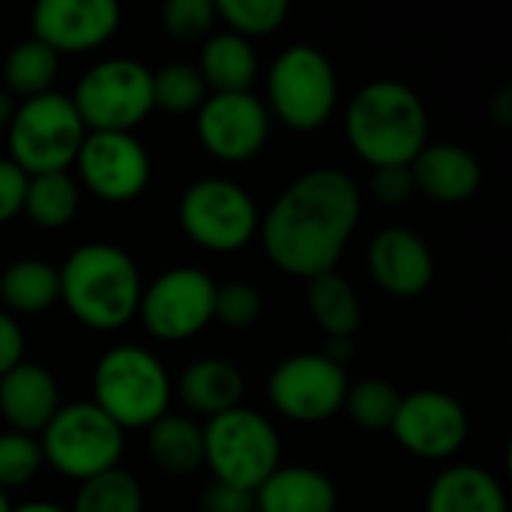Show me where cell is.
Masks as SVG:
<instances>
[{
    "label": "cell",
    "mask_w": 512,
    "mask_h": 512,
    "mask_svg": "<svg viewBox=\"0 0 512 512\" xmlns=\"http://www.w3.org/2000/svg\"><path fill=\"white\" fill-rule=\"evenodd\" d=\"M15 96L9 93V90H3L0 87V129H9V123H12V117H15Z\"/></svg>",
    "instance_id": "42"
},
{
    "label": "cell",
    "mask_w": 512,
    "mask_h": 512,
    "mask_svg": "<svg viewBox=\"0 0 512 512\" xmlns=\"http://www.w3.org/2000/svg\"><path fill=\"white\" fill-rule=\"evenodd\" d=\"M198 72L213 93H246L258 78V54L249 39L222 30L204 42Z\"/></svg>",
    "instance_id": "23"
},
{
    "label": "cell",
    "mask_w": 512,
    "mask_h": 512,
    "mask_svg": "<svg viewBox=\"0 0 512 512\" xmlns=\"http://www.w3.org/2000/svg\"><path fill=\"white\" fill-rule=\"evenodd\" d=\"M180 399L198 417H219L243 402V375L225 357H201L189 363L180 375Z\"/></svg>",
    "instance_id": "22"
},
{
    "label": "cell",
    "mask_w": 512,
    "mask_h": 512,
    "mask_svg": "<svg viewBox=\"0 0 512 512\" xmlns=\"http://www.w3.org/2000/svg\"><path fill=\"white\" fill-rule=\"evenodd\" d=\"M180 228L207 252L228 255L252 243L261 225V213L252 195L228 177H201L180 195Z\"/></svg>",
    "instance_id": "10"
},
{
    "label": "cell",
    "mask_w": 512,
    "mask_h": 512,
    "mask_svg": "<svg viewBox=\"0 0 512 512\" xmlns=\"http://www.w3.org/2000/svg\"><path fill=\"white\" fill-rule=\"evenodd\" d=\"M345 135L354 153L372 168L411 165L429 144V114L417 90L393 78H378L351 96Z\"/></svg>",
    "instance_id": "2"
},
{
    "label": "cell",
    "mask_w": 512,
    "mask_h": 512,
    "mask_svg": "<svg viewBox=\"0 0 512 512\" xmlns=\"http://www.w3.org/2000/svg\"><path fill=\"white\" fill-rule=\"evenodd\" d=\"M306 306H309L312 321L327 333V339L333 336L354 339V333L360 330V321H363L360 297L354 285L336 270L306 282Z\"/></svg>",
    "instance_id": "26"
},
{
    "label": "cell",
    "mask_w": 512,
    "mask_h": 512,
    "mask_svg": "<svg viewBox=\"0 0 512 512\" xmlns=\"http://www.w3.org/2000/svg\"><path fill=\"white\" fill-rule=\"evenodd\" d=\"M12 512H66L57 504H48V501H33V504H21V507H12Z\"/></svg>",
    "instance_id": "43"
},
{
    "label": "cell",
    "mask_w": 512,
    "mask_h": 512,
    "mask_svg": "<svg viewBox=\"0 0 512 512\" xmlns=\"http://www.w3.org/2000/svg\"><path fill=\"white\" fill-rule=\"evenodd\" d=\"M123 435L126 432L93 402H72L57 408L36 441L45 465L84 483L117 468L123 456Z\"/></svg>",
    "instance_id": "8"
},
{
    "label": "cell",
    "mask_w": 512,
    "mask_h": 512,
    "mask_svg": "<svg viewBox=\"0 0 512 512\" xmlns=\"http://www.w3.org/2000/svg\"><path fill=\"white\" fill-rule=\"evenodd\" d=\"M426 512H510V504L492 471L480 465H450L432 480Z\"/></svg>",
    "instance_id": "21"
},
{
    "label": "cell",
    "mask_w": 512,
    "mask_h": 512,
    "mask_svg": "<svg viewBox=\"0 0 512 512\" xmlns=\"http://www.w3.org/2000/svg\"><path fill=\"white\" fill-rule=\"evenodd\" d=\"M204 465L216 483L252 492L282 468V441L273 423L252 408H231L207 420Z\"/></svg>",
    "instance_id": "5"
},
{
    "label": "cell",
    "mask_w": 512,
    "mask_h": 512,
    "mask_svg": "<svg viewBox=\"0 0 512 512\" xmlns=\"http://www.w3.org/2000/svg\"><path fill=\"white\" fill-rule=\"evenodd\" d=\"M366 261L375 285L399 300L420 297L435 279V255L429 243L405 225L378 231L369 243Z\"/></svg>",
    "instance_id": "17"
},
{
    "label": "cell",
    "mask_w": 512,
    "mask_h": 512,
    "mask_svg": "<svg viewBox=\"0 0 512 512\" xmlns=\"http://www.w3.org/2000/svg\"><path fill=\"white\" fill-rule=\"evenodd\" d=\"M78 183L69 177V171L60 174H36L27 177V192H24V207L21 213L45 228V231H57L66 228L75 213H78Z\"/></svg>",
    "instance_id": "27"
},
{
    "label": "cell",
    "mask_w": 512,
    "mask_h": 512,
    "mask_svg": "<svg viewBox=\"0 0 512 512\" xmlns=\"http://www.w3.org/2000/svg\"><path fill=\"white\" fill-rule=\"evenodd\" d=\"M114 0H42L30 12L33 39L60 54H81L105 45L120 27Z\"/></svg>",
    "instance_id": "16"
},
{
    "label": "cell",
    "mask_w": 512,
    "mask_h": 512,
    "mask_svg": "<svg viewBox=\"0 0 512 512\" xmlns=\"http://www.w3.org/2000/svg\"><path fill=\"white\" fill-rule=\"evenodd\" d=\"M264 312V297L252 282H225L216 285V303H213V321L231 327V330H243L252 327Z\"/></svg>",
    "instance_id": "34"
},
{
    "label": "cell",
    "mask_w": 512,
    "mask_h": 512,
    "mask_svg": "<svg viewBox=\"0 0 512 512\" xmlns=\"http://www.w3.org/2000/svg\"><path fill=\"white\" fill-rule=\"evenodd\" d=\"M339 489L336 483L306 465L276 468L255 489V512H336Z\"/></svg>",
    "instance_id": "20"
},
{
    "label": "cell",
    "mask_w": 512,
    "mask_h": 512,
    "mask_svg": "<svg viewBox=\"0 0 512 512\" xmlns=\"http://www.w3.org/2000/svg\"><path fill=\"white\" fill-rule=\"evenodd\" d=\"M321 354H324L330 363H336V366H342V369H345V366L354 360V354H357V342H354V339H348V336H333V339H327V342H324Z\"/></svg>",
    "instance_id": "40"
},
{
    "label": "cell",
    "mask_w": 512,
    "mask_h": 512,
    "mask_svg": "<svg viewBox=\"0 0 512 512\" xmlns=\"http://www.w3.org/2000/svg\"><path fill=\"white\" fill-rule=\"evenodd\" d=\"M399 402H402V393L390 381H384V378H363L354 387H348L345 411H348V417L360 429L384 432V429L393 426Z\"/></svg>",
    "instance_id": "31"
},
{
    "label": "cell",
    "mask_w": 512,
    "mask_h": 512,
    "mask_svg": "<svg viewBox=\"0 0 512 512\" xmlns=\"http://www.w3.org/2000/svg\"><path fill=\"white\" fill-rule=\"evenodd\" d=\"M3 312L42 315L60 300V273L45 258H18L0 273Z\"/></svg>",
    "instance_id": "24"
},
{
    "label": "cell",
    "mask_w": 512,
    "mask_h": 512,
    "mask_svg": "<svg viewBox=\"0 0 512 512\" xmlns=\"http://www.w3.org/2000/svg\"><path fill=\"white\" fill-rule=\"evenodd\" d=\"M390 432L411 456L441 462L465 447L471 420L462 402L450 393L417 390L402 396Z\"/></svg>",
    "instance_id": "14"
},
{
    "label": "cell",
    "mask_w": 512,
    "mask_h": 512,
    "mask_svg": "<svg viewBox=\"0 0 512 512\" xmlns=\"http://www.w3.org/2000/svg\"><path fill=\"white\" fill-rule=\"evenodd\" d=\"M171 375L141 345H114L93 366V405L123 432L150 429L171 408Z\"/></svg>",
    "instance_id": "4"
},
{
    "label": "cell",
    "mask_w": 512,
    "mask_h": 512,
    "mask_svg": "<svg viewBox=\"0 0 512 512\" xmlns=\"http://www.w3.org/2000/svg\"><path fill=\"white\" fill-rule=\"evenodd\" d=\"M87 129L66 93L24 99L9 123V159L27 174H60L78 159Z\"/></svg>",
    "instance_id": "6"
},
{
    "label": "cell",
    "mask_w": 512,
    "mask_h": 512,
    "mask_svg": "<svg viewBox=\"0 0 512 512\" xmlns=\"http://www.w3.org/2000/svg\"><path fill=\"white\" fill-rule=\"evenodd\" d=\"M24 192H27V174L12 159H0V225H6L21 213Z\"/></svg>",
    "instance_id": "37"
},
{
    "label": "cell",
    "mask_w": 512,
    "mask_h": 512,
    "mask_svg": "<svg viewBox=\"0 0 512 512\" xmlns=\"http://www.w3.org/2000/svg\"><path fill=\"white\" fill-rule=\"evenodd\" d=\"M60 408L57 378L39 363H18L0 378V417L12 432L39 435Z\"/></svg>",
    "instance_id": "19"
},
{
    "label": "cell",
    "mask_w": 512,
    "mask_h": 512,
    "mask_svg": "<svg viewBox=\"0 0 512 512\" xmlns=\"http://www.w3.org/2000/svg\"><path fill=\"white\" fill-rule=\"evenodd\" d=\"M414 189L435 204H462L477 195L483 168L474 153L459 144H426L411 162Z\"/></svg>",
    "instance_id": "18"
},
{
    "label": "cell",
    "mask_w": 512,
    "mask_h": 512,
    "mask_svg": "<svg viewBox=\"0 0 512 512\" xmlns=\"http://www.w3.org/2000/svg\"><path fill=\"white\" fill-rule=\"evenodd\" d=\"M150 69L129 57L90 66L69 96L87 132H132L153 111Z\"/></svg>",
    "instance_id": "9"
},
{
    "label": "cell",
    "mask_w": 512,
    "mask_h": 512,
    "mask_svg": "<svg viewBox=\"0 0 512 512\" xmlns=\"http://www.w3.org/2000/svg\"><path fill=\"white\" fill-rule=\"evenodd\" d=\"M42 450L33 435L3 432L0 435V489H21L27 486L42 468Z\"/></svg>",
    "instance_id": "33"
},
{
    "label": "cell",
    "mask_w": 512,
    "mask_h": 512,
    "mask_svg": "<svg viewBox=\"0 0 512 512\" xmlns=\"http://www.w3.org/2000/svg\"><path fill=\"white\" fill-rule=\"evenodd\" d=\"M216 282L198 267H174L141 291L138 315L159 342H186L213 321Z\"/></svg>",
    "instance_id": "11"
},
{
    "label": "cell",
    "mask_w": 512,
    "mask_h": 512,
    "mask_svg": "<svg viewBox=\"0 0 512 512\" xmlns=\"http://www.w3.org/2000/svg\"><path fill=\"white\" fill-rule=\"evenodd\" d=\"M75 165L84 189L105 204L135 201L153 174L150 153L132 132H87Z\"/></svg>",
    "instance_id": "13"
},
{
    "label": "cell",
    "mask_w": 512,
    "mask_h": 512,
    "mask_svg": "<svg viewBox=\"0 0 512 512\" xmlns=\"http://www.w3.org/2000/svg\"><path fill=\"white\" fill-rule=\"evenodd\" d=\"M18 363H24V333L18 321L0 309V378Z\"/></svg>",
    "instance_id": "39"
},
{
    "label": "cell",
    "mask_w": 512,
    "mask_h": 512,
    "mask_svg": "<svg viewBox=\"0 0 512 512\" xmlns=\"http://www.w3.org/2000/svg\"><path fill=\"white\" fill-rule=\"evenodd\" d=\"M414 177L411 165H390V168H375L372 174V195L384 207H402L414 198Z\"/></svg>",
    "instance_id": "36"
},
{
    "label": "cell",
    "mask_w": 512,
    "mask_h": 512,
    "mask_svg": "<svg viewBox=\"0 0 512 512\" xmlns=\"http://www.w3.org/2000/svg\"><path fill=\"white\" fill-rule=\"evenodd\" d=\"M288 12L291 6L285 0H216V18H222L228 30L243 39L276 33Z\"/></svg>",
    "instance_id": "32"
},
{
    "label": "cell",
    "mask_w": 512,
    "mask_h": 512,
    "mask_svg": "<svg viewBox=\"0 0 512 512\" xmlns=\"http://www.w3.org/2000/svg\"><path fill=\"white\" fill-rule=\"evenodd\" d=\"M60 69V57L42 45L39 39H21L18 45H12V51L3 60V90H9L12 96L33 99L51 90L54 78Z\"/></svg>",
    "instance_id": "28"
},
{
    "label": "cell",
    "mask_w": 512,
    "mask_h": 512,
    "mask_svg": "<svg viewBox=\"0 0 512 512\" xmlns=\"http://www.w3.org/2000/svg\"><path fill=\"white\" fill-rule=\"evenodd\" d=\"M267 99L282 126L294 132L321 129L339 102V81L330 57L309 42L288 45L267 72Z\"/></svg>",
    "instance_id": "7"
},
{
    "label": "cell",
    "mask_w": 512,
    "mask_h": 512,
    "mask_svg": "<svg viewBox=\"0 0 512 512\" xmlns=\"http://www.w3.org/2000/svg\"><path fill=\"white\" fill-rule=\"evenodd\" d=\"M162 24L168 36L180 42H195L213 30L216 3L213 0H168L162 6Z\"/></svg>",
    "instance_id": "35"
},
{
    "label": "cell",
    "mask_w": 512,
    "mask_h": 512,
    "mask_svg": "<svg viewBox=\"0 0 512 512\" xmlns=\"http://www.w3.org/2000/svg\"><path fill=\"white\" fill-rule=\"evenodd\" d=\"M153 108H162L168 114H189L204 105L210 96L198 66L192 63H165L153 75Z\"/></svg>",
    "instance_id": "30"
},
{
    "label": "cell",
    "mask_w": 512,
    "mask_h": 512,
    "mask_svg": "<svg viewBox=\"0 0 512 512\" xmlns=\"http://www.w3.org/2000/svg\"><path fill=\"white\" fill-rule=\"evenodd\" d=\"M57 273L66 312L87 330H120L138 315L144 282L135 258L120 246L84 243Z\"/></svg>",
    "instance_id": "3"
},
{
    "label": "cell",
    "mask_w": 512,
    "mask_h": 512,
    "mask_svg": "<svg viewBox=\"0 0 512 512\" xmlns=\"http://www.w3.org/2000/svg\"><path fill=\"white\" fill-rule=\"evenodd\" d=\"M201 512H255V495L225 483H213L204 492Z\"/></svg>",
    "instance_id": "38"
},
{
    "label": "cell",
    "mask_w": 512,
    "mask_h": 512,
    "mask_svg": "<svg viewBox=\"0 0 512 512\" xmlns=\"http://www.w3.org/2000/svg\"><path fill=\"white\" fill-rule=\"evenodd\" d=\"M147 453L159 471L189 477L204 465V432L192 417L168 411L147 429Z\"/></svg>",
    "instance_id": "25"
},
{
    "label": "cell",
    "mask_w": 512,
    "mask_h": 512,
    "mask_svg": "<svg viewBox=\"0 0 512 512\" xmlns=\"http://www.w3.org/2000/svg\"><path fill=\"white\" fill-rule=\"evenodd\" d=\"M195 114L198 141L219 162H246L270 138V111L252 90L210 93Z\"/></svg>",
    "instance_id": "15"
},
{
    "label": "cell",
    "mask_w": 512,
    "mask_h": 512,
    "mask_svg": "<svg viewBox=\"0 0 512 512\" xmlns=\"http://www.w3.org/2000/svg\"><path fill=\"white\" fill-rule=\"evenodd\" d=\"M363 210L354 177L321 165L300 174L261 216L258 237L273 267L288 276L315 279L342 261Z\"/></svg>",
    "instance_id": "1"
},
{
    "label": "cell",
    "mask_w": 512,
    "mask_h": 512,
    "mask_svg": "<svg viewBox=\"0 0 512 512\" xmlns=\"http://www.w3.org/2000/svg\"><path fill=\"white\" fill-rule=\"evenodd\" d=\"M489 117H492L498 126H510L512 123V90L510 87H504V90H498V93L492 96V102H489Z\"/></svg>",
    "instance_id": "41"
},
{
    "label": "cell",
    "mask_w": 512,
    "mask_h": 512,
    "mask_svg": "<svg viewBox=\"0 0 512 512\" xmlns=\"http://www.w3.org/2000/svg\"><path fill=\"white\" fill-rule=\"evenodd\" d=\"M0 512H12V501H9V492L0 489Z\"/></svg>",
    "instance_id": "44"
},
{
    "label": "cell",
    "mask_w": 512,
    "mask_h": 512,
    "mask_svg": "<svg viewBox=\"0 0 512 512\" xmlns=\"http://www.w3.org/2000/svg\"><path fill=\"white\" fill-rule=\"evenodd\" d=\"M348 375L321 351L285 357L267 378L270 405L294 423H324L345 408Z\"/></svg>",
    "instance_id": "12"
},
{
    "label": "cell",
    "mask_w": 512,
    "mask_h": 512,
    "mask_svg": "<svg viewBox=\"0 0 512 512\" xmlns=\"http://www.w3.org/2000/svg\"><path fill=\"white\" fill-rule=\"evenodd\" d=\"M66 512H144V492L132 474L114 468L84 480Z\"/></svg>",
    "instance_id": "29"
}]
</instances>
